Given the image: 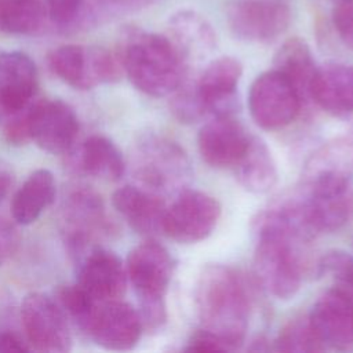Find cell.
<instances>
[{
    "label": "cell",
    "mask_w": 353,
    "mask_h": 353,
    "mask_svg": "<svg viewBox=\"0 0 353 353\" xmlns=\"http://www.w3.org/2000/svg\"><path fill=\"white\" fill-rule=\"evenodd\" d=\"M352 130H353V127H352Z\"/></svg>",
    "instance_id": "8d00e7d4"
},
{
    "label": "cell",
    "mask_w": 353,
    "mask_h": 353,
    "mask_svg": "<svg viewBox=\"0 0 353 353\" xmlns=\"http://www.w3.org/2000/svg\"><path fill=\"white\" fill-rule=\"evenodd\" d=\"M320 274L330 276L332 288L353 301V255L343 250H331L319 261Z\"/></svg>",
    "instance_id": "f1b7e54d"
},
{
    "label": "cell",
    "mask_w": 353,
    "mask_h": 353,
    "mask_svg": "<svg viewBox=\"0 0 353 353\" xmlns=\"http://www.w3.org/2000/svg\"><path fill=\"white\" fill-rule=\"evenodd\" d=\"M54 298L65 312L66 317L85 332L87 324L98 302L77 283L59 285L54 292Z\"/></svg>",
    "instance_id": "83f0119b"
},
{
    "label": "cell",
    "mask_w": 353,
    "mask_h": 353,
    "mask_svg": "<svg viewBox=\"0 0 353 353\" xmlns=\"http://www.w3.org/2000/svg\"><path fill=\"white\" fill-rule=\"evenodd\" d=\"M331 17L339 39L353 50V0H338Z\"/></svg>",
    "instance_id": "4dcf8cb0"
},
{
    "label": "cell",
    "mask_w": 353,
    "mask_h": 353,
    "mask_svg": "<svg viewBox=\"0 0 353 353\" xmlns=\"http://www.w3.org/2000/svg\"><path fill=\"white\" fill-rule=\"evenodd\" d=\"M234 171L240 185L251 193H268L277 183V168L272 152L265 141L254 135L236 163Z\"/></svg>",
    "instance_id": "44dd1931"
},
{
    "label": "cell",
    "mask_w": 353,
    "mask_h": 353,
    "mask_svg": "<svg viewBox=\"0 0 353 353\" xmlns=\"http://www.w3.org/2000/svg\"><path fill=\"white\" fill-rule=\"evenodd\" d=\"M37 68L21 51L0 52V108L17 112L30 105L37 90Z\"/></svg>",
    "instance_id": "2e32d148"
},
{
    "label": "cell",
    "mask_w": 353,
    "mask_h": 353,
    "mask_svg": "<svg viewBox=\"0 0 353 353\" xmlns=\"http://www.w3.org/2000/svg\"><path fill=\"white\" fill-rule=\"evenodd\" d=\"M79 161L84 172L105 181H119L125 167L119 148L102 135H92L84 141Z\"/></svg>",
    "instance_id": "cb8c5ba5"
},
{
    "label": "cell",
    "mask_w": 353,
    "mask_h": 353,
    "mask_svg": "<svg viewBox=\"0 0 353 353\" xmlns=\"http://www.w3.org/2000/svg\"><path fill=\"white\" fill-rule=\"evenodd\" d=\"M21 319L32 349L46 353L72 349L69 319L54 298L41 292L28 294L21 303Z\"/></svg>",
    "instance_id": "30bf717a"
},
{
    "label": "cell",
    "mask_w": 353,
    "mask_h": 353,
    "mask_svg": "<svg viewBox=\"0 0 353 353\" xmlns=\"http://www.w3.org/2000/svg\"><path fill=\"white\" fill-rule=\"evenodd\" d=\"M55 193L57 186L52 172L46 168L33 171L12 197V219L19 225L33 223L54 201Z\"/></svg>",
    "instance_id": "7402d4cb"
},
{
    "label": "cell",
    "mask_w": 353,
    "mask_h": 353,
    "mask_svg": "<svg viewBox=\"0 0 353 353\" xmlns=\"http://www.w3.org/2000/svg\"><path fill=\"white\" fill-rule=\"evenodd\" d=\"M310 325L324 349L353 350V301L328 288L307 314Z\"/></svg>",
    "instance_id": "5bb4252c"
},
{
    "label": "cell",
    "mask_w": 353,
    "mask_h": 353,
    "mask_svg": "<svg viewBox=\"0 0 353 353\" xmlns=\"http://www.w3.org/2000/svg\"><path fill=\"white\" fill-rule=\"evenodd\" d=\"M277 352H323L325 350L314 334L307 316L292 317L274 341Z\"/></svg>",
    "instance_id": "4316f807"
},
{
    "label": "cell",
    "mask_w": 353,
    "mask_h": 353,
    "mask_svg": "<svg viewBox=\"0 0 353 353\" xmlns=\"http://www.w3.org/2000/svg\"><path fill=\"white\" fill-rule=\"evenodd\" d=\"M142 331L139 312L120 299L98 302L85 328L94 342L108 350L132 349Z\"/></svg>",
    "instance_id": "7c38bea8"
},
{
    "label": "cell",
    "mask_w": 353,
    "mask_h": 353,
    "mask_svg": "<svg viewBox=\"0 0 353 353\" xmlns=\"http://www.w3.org/2000/svg\"><path fill=\"white\" fill-rule=\"evenodd\" d=\"M73 255L77 259L76 283L97 302L120 299L124 295L127 270L114 252L88 244Z\"/></svg>",
    "instance_id": "8fae6325"
},
{
    "label": "cell",
    "mask_w": 353,
    "mask_h": 353,
    "mask_svg": "<svg viewBox=\"0 0 353 353\" xmlns=\"http://www.w3.org/2000/svg\"><path fill=\"white\" fill-rule=\"evenodd\" d=\"M185 350H188V352H215V350L229 352L233 349L222 338L200 328L197 332H194L190 336Z\"/></svg>",
    "instance_id": "d6a6232c"
},
{
    "label": "cell",
    "mask_w": 353,
    "mask_h": 353,
    "mask_svg": "<svg viewBox=\"0 0 353 353\" xmlns=\"http://www.w3.org/2000/svg\"><path fill=\"white\" fill-rule=\"evenodd\" d=\"M254 229L256 234L254 272L259 284L279 299L294 296L302 281L299 243L305 240L276 207L258 214Z\"/></svg>",
    "instance_id": "6da1fadb"
},
{
    "label": "cell",
    "mask_w": 353,
    "mask_h": 353,
    "mask_svg": "<svg viewBox=\"0 0 353 353\" xmlns=\"http://www.w3.org/2000/svg\"><path fill=\"white\" fill-rule=\"evenodd\" d=\"M125 270L139 301L143 328H160L167 320L165 294L172 276L168 251L153 240L141 243L130 251Z\"/></svg>",
    "instance_id": "277c9868"
},
{
    "label": "cell",
    "mask_w": 353,
    "mask_h": 353,
    "mask_svg": "<svg viewBox=\"0 0 353 353\" xmlns=\"http://www.w3.org/2000/svg\"><path fill=\"white\" fill-rule=\"evenodd\" d=\"M302 99L291 81L279 70L259 74L248 92V109L252 120L263 130H279L298 116Z\"/></svg>",
    "instance_id": "ba28073f"
},
{
    "label": "cell",
    "mask_w": 353,
    "mask_h": 353,
    "mask_svg": "<svg viewBox=\"0 0 353 353\" xmlns=\"http://www.w3.org/2000/svg\"><path fill=\"white\" fill-rule=\"evenodd\" d=\"M120 59L130 81L150 97H165L182 84L183 59L168 36L131 30Z\"/></svg>",
    "instance_id": "3957f363"
},
{
    "label": "cell",
    "mask_w": 353,
    "mask_h": 353,
    "mask_svg": "<svg viewBox=\"0 0 353 353\" xmlns=\"http://www.w3.org/2000/svg\"><path fill=\"white\" fill-rule=\"evenodd\" d=\"M174 92L175 95L171 101V110L181 121H197L207 113V108L197 92L196 83L186 85L181 84Z\"/></svg>",
    "instance_id": "f546056e"
},
{
    "label": "cell",
    "mask_w": 353,
    "mask_h": 353,
    "mask_svg": "<svg viewBox=\"0 0 353 353\" xmlns=\"http://www.w3.org/2000/svg\"><path fill=\"white\" fill-rule=\"evenodd\" d=\"M353 172V130L321 145L305 164V179L317 175L350 178Z\"/></svg>",
    "instance_id": "d4e9b609"
},
{
    "label": "cell",
    "mask_w": 353,
    "mask_h": 353,
    "mask_svg": "<svg viewBox=\"0 0 353 353\" xmlns=\"http://www.w3.org/2000/svg\"><path fill=\"white\" fill-rule=\"evenodd\" d=\"M28 121L30 139L52 154L68 152L79 132V120L74 110L59 99L30 103Z\"/></svg>",
    "instance_id": "4fadbf2b"
},
{
    "label": "cell",
    "mask_w": 353,
    "mask_h": 353,
    "mask_svg": "<svg viewBox=\"0 0 353 353\" xmlns=\"http://www.w3.org/2000/svg\"><path fill=\"white\" fill-rule=\"evenodd\" d=\"M170 40L183 62L200 61L216 47V34L211 23L199 12L181 10L170 18Z\"/></svg>",
    "instance_id": "ffe728a7"
},
{
    "label": "cell",
    "mask_w": 353,
    "mask_h": 353,
    "mask_svg": "<svg viewBox=\"0 0 353 353\" xmlns=\"http://www.w3.org/2000/svg\"><path fill=\"white\" fill-rule=\"evenodd\" d=\"M241 73L243 66L233 57H219L207 65L196 81L197 92L207 112L214 113V116L232 114Z\"/></svg>",
    "instance_id": "e0dca14e"
},
{
    "label": "cell",
    "mask_w": 353,
    "mask_h": 353,
    "mask_svg": "<svg viewBox=\"0 0 353 353\" xmlns=\"http://www.w3.org/2000/svg\"><path fill=\"white\" fill-rule=\"evenodd\" d=\"M17 245V234L11 225L0 219V265L11 255Z\"/></svg>",
    "instance_id": "836d02e7"
},
{
    "label": "cell",
    "mask_w": 353,
    "mask_h": 353,
    "mask_svg": "<svg viewBox=\"0 0 353 353\" xmlns=\"http://www.w3.org/2000/svg\"><path fill=\"white\" fill-rule=\"evenodd\" d=\"M292 18L288 0H230L226 23L230 32L248 43H270L280 37Z\"/></svg>",
    "instance_id": "52a82bcc"
},
{
    "label": "cell",
    "mask_w": 353,
    "mask_h": 353,
    "mask_svg": "<svg viewBox=\"0 0 353 353\" xmlns=\"http://www.w3.org/2000/svg\"><path fill=\"white\" fill-rule=\"evenodd\" d=\"M310 99L334 116L353 114V66L327 63L317 68L310 85Z\"/></svg>",
    "instance_id": "d6986e66"
},
{
    "label": "cell",
    "mask_w": 353,
    "mask_h": 353,
    "mask_svg": "<svg viewBox=\"0 0 353 353\" xmlns=\"http://www.w3.org/2000/svg\"><path fill=\"white\" fill-rule=\"evenodd\" d=\"M251 135L232 114H218L204 124L197 137L201 159L211 167H234Z\"/></svg>",
    "instance_id": "9a60e30c"
},
{
    "label": "cell",
    "mask_w": 353,
    "mask_h": 353,
    "mask_svg": "<svg viewBox=\"0 0 353 353\" xmlns=\"http://www.w3.org/2000/svg\"><path fill=\"white\" fill-rule=\"evenodd\" d=\"M112 204L137 233L154 236L161 232L165 207L159 194L125 185L114 190Z\"/></svg>",
    "instance_id": "ac0fdd59"
},
{
    "label": "cell",
    "mask_w": 353,
    "mask_h": 353,
    "mask_svg": "<svg viewBox=\"0 0 353 353\" xmlns=\"http://www.w3.org/2000/svg\"><path fill=\"white\" fill-rule=\"evenodd\" d=\"M47 8L41 0H0V32L30 34L44 22Z\"/></svg>",
    "instance_id": "484cf974"
},
{
    "label": "cell",
    "mask_w": 353,
    "mask_h": 353,
    "mask_svg": "<svg viewBox=\"0 0 353 353\" xmlns=\"http://www.w3.org/2000/svg\"><path fill=\"white\" fill-rule=\"evenodd\" d=\"M137 175L146 189L156 194L179 193L190 182L192 168L178 143L153 137L141 146Z\"/></svg>",
    "instance_id": "8992f818"
},
{
    "label": "cell",
    "mask_w": 353,
    "mask_h": 353,
    "mask_svg": "<svg viewBox=\"0 0 353 353\" xmlns=\"http://www.w3.org/2000/svg\"><path fill=\"white\" fill-rule=\"evenodd\" d=\"M194 305L203 330L228 342L233 350L245 338L250 299L240 276L229 266H205L196 283Z\"/></svg>",
    "instance_id": "7a4b0ae2"
},
{
    "label": "cell",
    "mask_w": 353,
    "mask_h": 353,
    "mask_svg": "<svg viewBox=\"0 0 353 353\" xmlns=\"http://www.w3.org/2000/svg\"><path fill=\"white\" fill-rule=\"evenodd\" d=\"M48 65L62 81L76 90H91L98 84L113 83L123 72L120 57L109 50L77 44L62 46L51 51Z\"/></svg>",
    "instance_id": "5b68a950"
},
{
    "label": "cell",
    "mask_w": 353,
    "mask_h": 353,
    "mask_svg": "<svg viewBox=\"0 0 353 353\" xmlns=\"http://www.w3.org/2000/svg\"><path fill=\"white\" fill-rule=\"evenodd\" d=\"M32 347L14 332H0V352H29Z\"/></svg>",
    "instance_id": "e575fe53"
},
{
    "label": "cell",
    "mask_w": 353,
    "mask_h": 353,
    "mask_svg": "<svg viewBox=\"0 0 353 353\" xmlns=\"http://www.w3.org/2000/svg\"><path fill=\"white\" fill-rule=\"evenodd\" d=\"M83 0H46L47 14L52 22L65 26L72 23L80 12Z\"/></svg>",
    "instance_id": "1f68e13d"
},
{
    "label": "cell",
    "mask_w": 353,
    "mask_h": 353,
    "mask_svg": "<svg viewBox=\"0 0 353 353\" xmlns=\"http://www.w3.org/2000/svg\"><path fill=\"white\" fill-rule=\"evenodd\" d=\"M274 69L291 81L302 102L310 99V85L317 66L305 40L299 37L285 40L274 55Z\"/></svg>",
    "instance_id": "603a6c76"
},
{
    "label": "cell",
    "mask_w": 353,
    "mask_h": 353,
    "mask_svg": "<svg viewBox=\"0 0 353 353\" xmlns=\"http://www.w3.org/2000/svg\"><path fill=\"white\" fill-rule=\"evenodd\" d=\"M221 216L218 200L204 192L185 189L165 208L161 232L181 244H193L207 239Z\"/></svg>",
    "instance_id": "9c48e42d"
},
{
    "label": "cell",
    "mask_w": 353,
    "mask_h": 353,
    "mask_svg": "<svg viewBox=\"0 0 353 353\" xmlns=\"http://www.w3.org/2000/svg\"><path fill=\"white\" fill-rule=\"evenodd\" d=\"M11 186V178L7 172H0V203L4 200V197L8 193V189Z\"/></svg>",
    "instance_id": "d590c367"
}]
</instances>
